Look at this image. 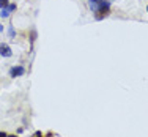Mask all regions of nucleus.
<instances>
[{"label": "nucleus", "instance_id": "nucleus-3", "mask_svg": "<svg viewBox=\"0 0 148 137\" xmlns=\"http://www.w3.org/2000/svg\"><path fill=\"white\" fill-rule=\"evenodd\" d=\"M0 55L2 57H11L13 55V51L6 43H0Z\"/></svg>", "mask_w": 148, "mask_h": 137}, {"label": "nucleus", "instance_id": "nucleus-1", "mask_svg": "<svg viewBox=\"0 0 148 137\" xmlns=\"http://www.w3.org/2000/svg\"><path fill=\"white\" fill-rule=\"evenodd\" d=\"M109 13H110V6L98 8L96 11H95V19H96V21H101V19H104V17H107V16H109Z\"/></svg>", "mask_w": 148, "mask_h": 137}, {"label": "nucleus", "instance_id": "nucleus-7", "mask_svg": "<svg viewBox=\"0 0 148 137\" xmlns=\"http://www.w3.org/2000/svg\"><path fill=\"white\" fill-rule=\"evenodd\" d=\"M10 5V0H0V10L2 8H6Z\"/></svg>", "mask_w": 148, "mask_h": 137}, {"label": "nucleus", "instance_id": "nucleus-8", "mask_svg": "<svg viewBox=\"0 0 148 137\" xmlns=\"http://www.w3.org/2000/svg\"><path fill=\"white\" fill-rule=\"evenodd\" d=\"M6 8H8V11H10V13H13V11L16 10V3H10V5L6 6Z\"/></svg>", "mask_w": 148, "mask_h": 137}, {"label": "nucleus", "instance_id": "nucleus-13", "mask_svg": "<svg viewBox=\"0 0 148 137\" xmlns=\"http://www.w3.org/2000/svg\"><path fill=\"white\" fill-rule=\"evenodd\" d=\"M147 13H148V6H147Z\"/></svg>", "mask_w": 148, "mask_h": 137}, {"label": "nucleus", "instance_id": "nucleus-9", "mask_svg": "<svg viewBox=\"0 0 148 137\" xmlns=\"http://www.w3.org/2000/svg\"><path fill=\"white\" fill-rule=\"evenodd\" d=\"M32 137H43V132H41V131H36V132H35V134L32 136Z\"/></svg>", "mask_w": 148, "mask_h": 137}, {"label": "nucleus", "instance_id": "nucleus-10", "mask_svg": "<svg viewBox=\"0 0 148 137\" xmlns=\"http://www.w3.org/2000/svg\"><path fill=\"white\" fill-rule=\"evenodd\" d=\"M0 137H8V134L6 132H0Z\"/></svg>", "mask_w": 148, "mask_h": 137}, {"label": "nucleus", "instance_id": "nucleus-5", "mask_svg": "<svg viewBox=\"0 0 148 137\" xmlns=\"http://www.w3.org/2000/svg\"><path fill=\"white\" fill-rule=\"evenodd\" d=\"M8 35H10V38H13V40L16 38V32H14V27H13V25L8 27Z\"/></svg>", "mask_w": 148, "mask_h": 137}, {"label": "nucleus", "instance_id": "nucleus-12", "mask_svg": "<svg viewBox=\"0 0 148 137\" xmlns=\"http://www.w3.org/2000/svg\"><path fill=\"white\" fill-rule=\"evenodd\" d=\"M8 137H17V136H8Z\"/></svg>", "mask_w": 148, "mask_h": 137}, {"label": "nucleus", "instance_id": "nucleus-6", "mask_svg": "<svg viewBox=\"0 0 148 137\" xmlns=\"http://www.w3.org/2000/svg\"><path fill=\"white\" fill-rule=\"evenodd\" d=\"M0 16H2L3 19H6V17L10 16V11H8V8H2V11H0Z\"/></svg>", "mask_w": 148, "mask_h": 137}, {"label": "nucleus", "instance_id": "nucleus-11", "mask_svg": "<svg viewBox=\"0 0 148 137\" xmlns=\"http://www.w3.org/2000/svg\"><path fill=\"white\" fill-rule=\"evenodd\" d=\"M2 32H3V25L0 24V33H2Z\"/></svg>", "mask_w": 148, "mask_h": 137}, {"label": "nucleus", "instance_id": "nucleus-4", "mask_svg": "<svg viewBox=\"0 0 148 137\" xmlns=\"http://www.w3.org/2000/svg\"><path fill=\"white\" fill-rule=\"evenodd\" d=\"M99 2L101 0H88V5H90V8H91V11H96L98 10V5H99Z\"/></svg>", "mask_w": 148, "mask_h": 137}, {"label": "nucleus", "instance_id": "nucleus-2", "mask_svg": "<svg viewBox=\"0 0 148 137\" xmlns=\"http://www.w3.org/2000/svg\"><path fill=\"white\" fill-rule=\"evenodd\" d=\"M25 74V68L22 65H17V66H13L10 69V76L11 77H19V76H24Z\"/></svg>", "mask_w": 148, "mask_h": 137}]
</instances>
